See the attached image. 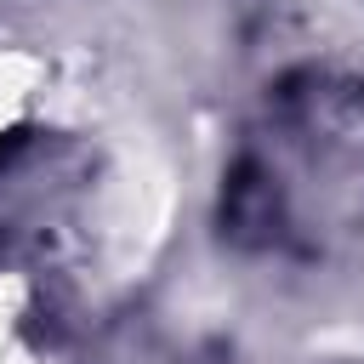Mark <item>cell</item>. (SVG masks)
<instances>
[{
    "mask_svg": "<svg viewBox=\"0 0 364 364\" xmlns=\"http://www.w3.org/2000/svg\"><path fill=\"white\" fill-rule=\"evenodd\" d=\"M17 136H23V131H6V136H0V154H11V148H17Z\"/></svg>",
    "mask_w": 364,
    "mask_h": 364,
    "instance_id": "1",
    "label": "cell"
}]
</instances>
